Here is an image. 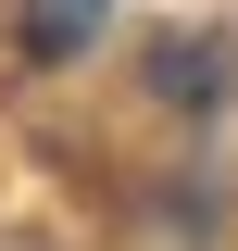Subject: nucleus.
I'll use <instances>...</instances> for the list:
<instances>
[{"instance_id": "nucleus-1", "label": "nucleus", "mask_w": 238, "mask_h": 251, "mask_svg": "<svg viewBox=\"0 0 238 251\" xmlns=\"http://www.w3.org/2000/svg\"><path fill=\"white\" fill-rule=\"evenodd\" d=\"M100 13H113V0H25V63H75L100 38Z\"/></svg>"}]
</instances>
